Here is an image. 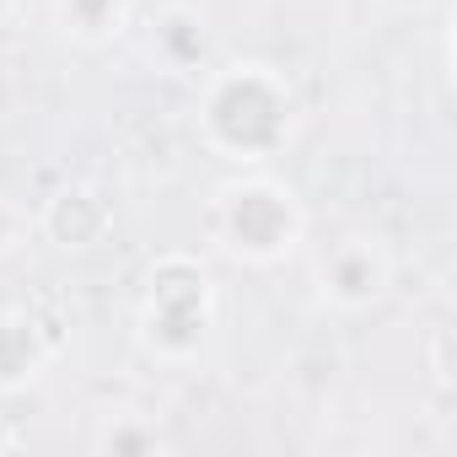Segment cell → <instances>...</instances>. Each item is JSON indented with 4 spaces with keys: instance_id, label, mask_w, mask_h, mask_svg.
Here are the masks:
<instances>
[{
    "instance_id": "6da1fadb",
    "label": "cell",
    "mask_w": 457,
    "mask_h": 457,
    "mask_svg": "<svg viewBox=\"0 0 457 457\" xmlns=\"http://www.w3.org/2000/svg\"><path fill=\"white\" fill-rule=\"evenodd\" d=\"M199 135L226 162L264 167L296 135V92H291V81L275 65H259V60L204 71Z\"/></svg>"
},
{
    "instance_id": "7a4b0ae2",
    "label": "cell",
    "mask_w": 457,
    "mask_h": 457,
    "mask_svg": "<svg viewBox=\"0 0 457 457\" xmlns=\"http://www.w3.org/2000/svg\"><path fill=\"white\" fill-rule=\"evenodd\" d=\"M302 232H307V210H302L296 188H286V183H275L264 172L220 183L215 199H210V237H215V248L232 253L248 270L286 264L302 248Z\"/></svg>"
},
{
    "instance_id": "52a82bcc",
    "label": "cell",
    "mask_w": 457,
    "mask_h": 457,
    "mask_svg": "<svg viewBox=\"0 0 457 457\" xmlns=\"http://www.w3.org/2000/svg\"><path fill=\"white\" fill-rule=\"evenodd\" d=\"M151 54L172 71V76H199L210 65V33L199 22V12L188 6H167L151 28Z\"/></svg>"
},
{
    "instance_id": "7c38bea8",
    "label": "cell",
    "mask_w": 457,
    "mask_h": 457,
    "mask_svg": "<svg viewBox=\"0 0 457 457\" xmlns=\"http://www.w3.org/2000/svg\"><path fill=\"white\" fill-rule=\"evenodd\" d=\"M409 6H420V0H409Z\"/></svg>"
},
{
    "instance_id": "30bf717a",
    "label": "cell",
    "mask_w": 457,
    "mask_h": 457,
    "mask_svg": "<svg viewBox=\"0 0 457 457\" xmlns=\"http://www.w3.org/2000/svg\"><path fill=\"white\" fill-rule=\"evenodd\" d=\"M97 446H103V452H156L162 436H156V430H129V425H124V430H108Z\"/></svg>"
},
{
    "instance_id": "277c9868",
    "label": "cell",
    "mask_w": 457,
    "mask_h": 457,
    "mask_svg": "<svg viewBox=\"0 0 457 457\" xmlns=\"http://www.w3.org/2000/svg\"><path fill=\"white\" fill-rule=\"evenodd\" d=\"M318 296L334 312H371L393 291V253L382 248L377 232H339L334 243L318 248Z\"/></svg>"
},
{
    "instance_id": "3957f363",
    "label": "cell",
    "mask_w": 457,
    "mask_h": 457,
    "mask_svg": "<svg viewBox=\"0 0 457 457\" xmlns=\"http://www.w3.org/2000/svg\"><path fill=\"white\" fill-rule=\"evenodd\" d=\"M215 328V280L199 259L188 253H167L151 264L145 275V296H140V345L156 361H194L204 350Z\"/></svg>"
},
{
    "instance_id": "5b68a950",
    "label": "cell",
    "mask_w": 457,
    "mask_h": 457,
    "mask_svg": "<svg viewBox=\"0 0 457 457\" xmlns=\"http://www.w3.org/2000/svg\"><path fill=\"white\" fill-rule=\"evenodd\" d=\"M38 232L49 237V243H60V248H97L108 232H113V204L97 194V188H87V183H76V188H60L44 210H38Z\"/></svg>"
},
{
    "instance_id": "8992f818",
    "label": "cell",
    "mask_w": 457,
    "mask_h": 457,
    "mask_svg": "<svg viewBox=\"0 0 457 457\" xmlns=\"http://www.w3.org/2000/svg\"><path fill=\"white\" fill-rule=\"evenodd\" d=\"M54 361V339L38 328V318L28 307H6L0 312V393H22L33 387Z\"/></svg>"
},
{
    "instance_id": "ba28073f",
    "label": "cell",
    "mask_w": 457,
    "mask_h": 457,
    "mask_svg": "<svg viewBox=\"0 0 457 457\" xmlns=\"http://www.w3.org/2000/svg\"><path fill=\"white\" fill-rule=\"evenodd\" d=\"M135 0H54V17L76 44H113Z\"/></svg>"
},
{
    "instance_id": "9c48e42d",
    "label": "cell",
    "mask_w": 457,
    "mask_h": 457,
    "mask_svg": "<svg viewBox=\"0 0 457 457\" xmlns=\"http://www.w3.org/2000/svg\"><path fill=\"white\" fill-rule=\"evenodd\" d=\"M28 243V210L17 204V199H6V194H0V259H6V253H17Z\"/></svg>"
},
{
    "instance_id": "8fae6325",
    "label": "cell",
    "mask_w": 457,
    "mask_h": 457,
    "mask_svg": "<svg viewBox=\"0 0 457 457\" xmlns=\"http://www.w3.org/2000/svg\"><path fill=\"white\" fill-rule=\"evenodd\" d=\"M12 441H17V436H12V430H6V425H0V446H12Z\"/></svg>"
}]
</instances>
